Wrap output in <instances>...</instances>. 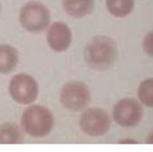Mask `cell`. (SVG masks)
<instances>
[{
  "label": "cell",
  "mask_w": 153,
  "mask_h": 152,
  "mask_svg": "<svg viewBox=\"0 0 153 152\" xmlns=\"http://www.w3.org/2000/svg\"><path fill=\"white\" fill-rule=\"evenodd\" d=\"M118 56L117 44L108 36H95L89 41L84 50L86 65L97 71H107L116 63Z\"/></svg>",
  "instance_id": "cell-1"
},
{
  "label": "cell",
  "mask_w": 153,
  "mask_h": 152,
  "mask_svg": "<svg viewBox=\"0 0 153 152\" xmlns=\"http://www.w3.org/2000/svg\"><path fill=\"white\" fill-rule=\"evenodd\" d=\"M21 126L25 133L33 138L49 136L54 128V116L52 111L41 104H31L22 113Z\"/></svg>",
  "instance_id": "cell-2"
},
{
  "label": "cell",
  "mask_w": 153,
  "mask_h": 152,
  "mask_svg": "<svg viewBox=\"0 0 153 152\" xmlns=\"http://www.w3.org/2000/svg\"><path fill=\"white\" fill-rule=\"evenodd\" d=\"M19 23L28 32H42L50 25V12L39 1L26 3L19 10Z\"/></svg>",
  "instance_id": "cell-3"
},
{
  "label": "cell",
  "mask_w": 153,
  "mask_h": 152,
  "mask_svg": "<svg viewBox=\"0 0 153 152\" xmlns=\"http://www.w3.org/2000/svg\"><path fill=\"white\" fill-rule=\"evenodd\" d=\"M91 99L89 86L81 81H68L62 86L59 101L68 111L79 112L88 107Z\"/></svg>",
  "instance_id": "cell-4"
},
{
  "label": "cell",
  "mask_w": 153,
  "mask_h": 152,
  "mask_svg": "<svg viewBox=\"0 0 153 152\" xmlns=\"http://www.w3.org/2000/svg\"><path fill=\"white\" fill-rule=\"evenodd\" d=\"M111 116L99 107H91L80 116V128L89 137H102L111 128Z\"/></svg>",
  "instance_id": "cell-5"
},
{
  "label": "cell",
  "mask_w": 153,
  "mask_h": 152,
  "mask_svg": "<svg viewBox=\"0 0 153 152\" xmlns=\"http://www.w3.org/2000/svg\"><path fill=\"white\" fill-rule=\"evenodd\" d=\"M9 94L19 104H31L37 99L39 85L36 80L27 74H18L9 81Z\"/></svg>",
  "instance_id": "cell-6"
},
{
  "label": "cell",
  "mask_w": 153,
  "mask_h": 152,
  "mask_svg": "<svg viewBox=\"0 0 153 152\" xmlns=\"http://www.w3.org/2000/svg\"><path fill=\"white\" fill-rule=\"evenodd\" d=\"M143 107L142 103L134 98L120 99L113 106L112 117L113 121L122 128H134L143 119Z\"/></svg>",
  "instance_id": "cell-7"
},
{
  "label": "cell",
  "mask_w": 153,
  "mask_h": 152,
  "mask_svg": "<svg viewBox=\"0 0 153 152\" xmlns=\"http://www.w3.org/2000/svg\"><path fill=\"white\" fill-rule=\"evenodd\" d=\"M46 41L50 49L54 52H66L72 43L71 28L63 22H54L49 25Z\"/></svg>",
  "instance_id": "cell-8"
},
{
  "label": "cell",
  "mask_w": 153,
  "mask_h": 152,
  "mask_svg": "<svg viewBox=\"0 0 153 152\" xmlns=\"http://www.w3.org/2000/svg\"><path fill=\"white\" fill-rule=\"evenodd\" d=\"M62 5L72 18H84L93 13L95 0H62Z\"/></svg>",
  "instance_id": "cell-9"
},
{
  "label": "cell",
  "mask_w": 153,
  "mask_h": 152,
  "mask_svg": "<svg viewBox=\"0 0 153 152\" xmlns=\"http://www.w3.org/2000/svg\"><path fill=\"white\" fill-rule=\"evenodd\" d=\"M19 54L14 46L1 44L0 45V74L7 75L16 70L18 65Z\"/></svg>",
  "instance_id": "cell-10"
},
{
  "label": "cell",
  "mask_w": 153,
  "mask_h": 152,
  "mask_svg": "<svg viewBox=\"0 0 153 152\" xmlns=\"http://www.w3.org/2000/svg\"><path fill=\"white\" fill-rule=\"evenodd\" d=\"M23 132L17 124L4 122L0 125V143L3 145H17L23 142Z\"/></svg>",
  "instance_id": "cell-11"
},
{
  "label": "cell",
  "mask_w": 153,
  "mask_h": 152,
  "mask_svg": "<svg viewBox=\"0 0 153 152\" xmlns=\"http://www.w3.org/2000/svg\"><path fill=\"white\" fill-rule=\"evenodd\" d=\"M107 10L116 18H125L133 13L135 0H105Z\"/></svg>",
  "instance_id": "cell-12"
},
{
  "label": "cell",
  "mask_w": 153,
  "mask_h": 152,
  "mask_svg": "<svg viewBox=\"0 0 153 152\" xmlns=\"http://www.w3.org/2000/svg\"><path fill=\"white\" fill-rule=\"evenodd\" d=\"M138 98L140 103L153 108V77L143 80L138 88Z\"/></svg>",
  "instance_id": "cell-13"
},
{
  "label": "cell",
  "mask_w": 153,
  "mask_h": 152,
  "mask_svg": "<svg viewBox=\"0 0 153 152\" xmlns=\"http://www.w3.org/2000/svg\"><path fill=\"white\" fill-rule=\"evenodd\" d=\"M143 50L147 56L153 58V31H149L143 39Z\"/></svg>",
  "instance_id": "cell-14"
},
{
  "label": "cell",
  "mask_w": 153,
  "mask_h": 152,
  "mask_svg": "<svg viewBox=\"0 0 153 152\" xmlns=\"http://www.w3.org/2000/svg\"><path fill=\"white\" fill-rule=\"evenodd\" d=\"M147 143H149V145H153V132L147 137Z\"/></svg>",
  "instance_id": "cell-15"
},
{
  "label": "cell",
  "mask_w": 153,
  "mask_h": 152,
  "mask_svg": "<svg viewBox=\"0 0 153 152\" xmlns=\"http://www.w3.org/2000/svg\"><path fill=\"white\" fill-rule=\"evenodd\" d=\"M120 143H137V141H134V139H122V141H120Z\"/></svg>",
  "instance_id": "cell-16"
},
{
  "label": "cell",
  "mask_w": 153,
  "mask_h": 152,
  "mask_svg": "<svg viewBox=\"0 0 153 152\" xmlns=\"http://www.w3.org/2000/svg\"><path fill=\"white\" fill-rule=\"evenodd\" d=\"M0 12H1V4H0Z\"/></svg>",
  "instance_id": "cell-17"
}]
</instances>
